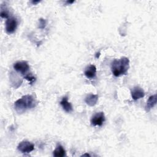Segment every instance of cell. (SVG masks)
Returning a JSON list of instances; mask_svg holds the SVG:
<instances>
[{
	"label": "cell",
	"mask_w": 157,
	"mask_h": 157,
	"mask_svg": "<svg viewBox=\"0 0 157 157\" xmlns=\"http://www.w3.org/2000/svg\"><path fill=\"white\" fill-rule=\"evenodd\" d=\"M40 1H31V2L33 4H36L37 3H38V2H39Z\"/></svg>",
	"instance_id": "cell-16"
},
{
	"label": "cell",
	"mask_w": 157,
	"mask_h": 157,
	"mask_svg": "<svg viewBox=\"0 0 157 157\" xmlns=\"http://www.w3.org/2000/svg\"><path fill=\"white\" fill-rule=\"evenodd\" d=\"M1 17L2 18H7V19L9 18V13H8V12H7V10H3V9H1Z\"/></svg>",
	"instance_id": "cell-15"
},
{
	"label": "cell",
	"mask_w": 157,
	"mask_h": 157,
	"mask_svg": "<svg viewBox=\"0 0 157 157\" xmlns=\"http://www.w3.org/2000/svg\"><path fill=\"white\" fill-rule=\"evenodd\" d=\"M156 104V95L154 94L149 97L147 104L145 106V109L147 111H149L151 108H153Z\"/></svg>",
	"instance_id": "cell-11"
},
{
	"label": "cell",
	"mask_w": 157,
	"mask_h": 157,
	"mask_svg": "<svg viewBox=\"0 0 157 157\" xmlns=\"http://www.w3.org/2000/svg\"><path fill=\"white\" fill-rule=\"evenodd\" d=\"M39 21V28L40 29H44L46 26V20L44 18H40Z\"/></svg>",
	"instance_id": "cell-13"
},
{
	"label": "cell",
	"mask_w": 157,
	"mask_h": 157,
	"mask_svg": "<svg viewBox=\"0 0 157 157\" xmlns=\"http://www.w3.org/2000/svg\"><path fill=\"white\" fill-rule=\"evenodd\" d=\"M131 94L132 98L135 101L145 96L144 91L139 86L134 87L131 91Z\"/></svg>",
	"instance_id": "cell-7"
},
{
	"label": "cell",
	"mask_w": 157,
	"mask_h": 157,
	"mask_svg": "<svg viewBox=\"0 0 157 157\" xmlns=\"http://www.w3.org/2000/svg\"><path fill=\"white\" fill-rule=\"evenodd\" d=\"M13 69L21 74L26 75L29 69V66L26 61H17L14 63Z\"/></svg>",
	"instance_id": "cell-5"
},
{
	"label": "cell",
	"mask_w": 157,
	"mask_h": 157,
	"mask_svg": "<svg viewBox=\"0 0 157 157\" xmlns=\"http://www.w3.org/2000/svg\"><path fill=\"white\" fill-rule=\"evenodd\" d=\"M105 121L104 113L102 112H99L95 113L91 119V123L93 126H101Z\"/></svg>",
	"instance_id": "cell-6"
},
{
	"label": "cell",
	"mask_w": 157,
	"mask_h": 157,
	"mask_svg": "<svg viewBox=\"0 0 157 157\" xmlns=\"http://www.w3.org/2000/svg\"><path fill=\"white\" fill-rule=\"evenodd\" d=\"M129 67V60L127 57H121L120 59H115L111 63V71L113 75L119 77L127 73Z\"/></svg>",
	"instance_id": "cell-2"
},
{
	"label": "cell",
	"mask_w": 157,
	"mask_h": 157,
	"mask_svg": "<svg viewBox=\"0 0 157 157\" xmlns=\"http://www.w3.org/2000/svg\"><path fill=\"white\" fill-rule=\"evenodd\" d=\"M96 54H97V55H96V58H98V57L99 56V55H100V53H97Z\"/></svg>",
	"instance_id": "cell-19"
},
{
	"label": "cell",
	"mask_w": 157,
	"mask_h": 157,
	"mask_svg": "<svg viewBox=\"0 0 157 157\" xmlns=\"http://www.w3.org/2000/svg\"><path fill=\"white\" fill-rule=\"evenodd\" d=\"M37 102L31 95H25L18 99L14 103V109L17 112L22 113L26 110L36 107Z\"/></svg>",
	"instance_id": "cell-1"
},
{
	"label": "cell",
	"mask_w": 157,
	"mask_h": 157,
	"mask_svg": "<svg viewBox=\"0 0 157 157\" xmlns=\"http://www.w3.org/2000/svg\"><path fill=\"white\" fill-rule=\"evenodd\" d=\"M60 105H61L63 109L67 113H71L73 111L72 105L71 103L68 101L67 96L63 98V99L60 101Z\"/></svg>",
	"instance_id": "cell-9"
},
{
	"label": "cell",
	"mask_w": 157,
	"mask_h": 157,
	"mask_svg": "<svg viewBox=\"0 0 157 157\" xmlns=\"http://www.w3.org/2000/svg\"><path fill=\"white\" fill-rule=\"evenodd\" d=\"M90 156V155H89L88 153H85V154H83V155H82V156Z\"/></svg>",
	"instance_id": "cell-17"
},
{
	"label": "cell",
	"mask_w": 157,
	"mask_h": 157,
	"mask_svg": "<svg viewBox=\"0 0 157 157\" xmlns=\"http://www.w3.org/2000/svg\"><path fill=\"white\" fill-rule=\"evenodd\" d=\"M85 75L88 78H93L96 77V67L94 65L90 64L88 66L84 72Z\"/></svg>",
	"instance_id": "cell-8"
},
{
	"label": "cell",
	"mask_w": 157,
	"mask_h": 157,
	"mask_svg": "<svg viewBox=\"0 0 157 157\" xmlns=\"http://www.w3.org/2000/svg\"><path fill=\"white\" fill-rule=\"evenodd\" d=\"M74 1H67L66 2L67 3H68V4H72V3H73Z\"/></svg>",
	"instance_id": "cell-18"
},
{
	"label": "cell",
	"mask_w": 157,
	"mask_h": 157,
	"mask_svg": "<svg viewBox=\"0 0 157 157\" xmlns=\"http://www.w3.org/2000/svg\"><path fill=\"white\" fill-rule=\"evenodd\" d=\"M17 20L15 17H9L6 21V31L8 34H12L15 32L17 27Z\"/></svg>",
	"instance_id": "cell-4"
},
{
	"label": "cell",
	"mask_w": 157,
	"mask_h": 157,
	"mask_svg": "<svg viewBox=\"0 0 157 157\" xmlns=\"http://www.w3.org/2000/svg\"><path fill=\"white\" fill-rule=\"evenodd\" d=\"M24 78L25 79H26L27 80H28L30 83H33L36 80V78L32 76L31 74H26V75L24 76Z\"/></svg>",
	"instance_id": "cell-14"
},
{
	"label": "cell",
	"mask_w": 157,
	"mask_h": 157,
	"mask_svg": "<svg viewBox=\"0 0 157 157\" xmlns=\"http://www.w3.org/2000/svg\"><path fill=\"white\" fill-rule=\"evenodd\" d=\"M17 149L23 153H28L34 150V145L33 143L28 140H23L20 142L17 147Z\"/></svg>",
	"instance_id": "cell-3"
},
{
	"label": "cell",
	"mask_w": 157,
	"mask_h": 157,
	"mask_svg": "<svg viewBox=\"0 0 157 157\" xmlns=\"http://www.w3.org/2000/svg\"><path fill=\"white\" fill-rule=\"evenodd\" d=\"M98 101V94H89L86 96L85 99V102L90 106H94L96 104Z\"/></svg>",
	"instance_id": "cell-10"
},
{
	"label": "cell",
	"mask_w": 157,
	"mask_h": 157,
	"mask_svg": "<svg viewBox=\"0 0 157 157\" xmlns=\"http://www.w3.org/2000/svg\"><path fill=\"white\" fill-rule=\"evenodd\" d=\"M53 155L55 157H63L66 155V151L62 145H58L53 151Z\"/></svg>",
	"instance_id": "cell-12"
}]
</instances>
